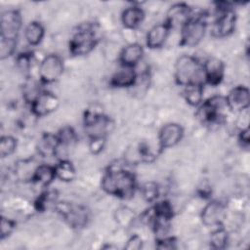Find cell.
<instances>
[{"mask_svg":"<svg viewBox=\"0 0 250 250\" xmlns=\"http://www.w3.org/2000/svg\"><path fill=\"white\" fill-rule=\"evenodd\" d=\"M102 189L120 199L133 197L137 189L136 176L121 164H110L104 171L101 180Z\"/></svg>","mask_w":250,"mask_h":250,"instance_id":"1","label":"cell"},{"mask_svg":"<svg viewBox=\"0 0 250 250\" xmlns=\"http://www.w3.org/2000/svg\"><path fill=\"white\" fill-rule=\"evenodd\" d=\"M174 78L178 85L185 87L191 83L203 82L202 63L193 56L183 55L176 61Z\"/></svg>","mask_w":250,"mask_h":250,"instance_id":"2","label":"cell"},{"mask_svg":"<svg viewBox=\"0 0 250 250\" xmlns=\"http://www.w3.org/2000/svg\"><path fill=\"white\" fill-rule=\"evenodd\" d=\"M98 42L99 36L95 25L93 23H84L72 34L68 43V49L72 56H85L96 48Z\"/></svg>","mask_w":250,"mask_h":250,"instance_id":"3","label":"cell"},{"mask_svg":"<svg viewBox=\"0 0 250 250\" xmlns=\"http://www.w3.org/2000/svg\"><path fill=\"white\" fill-rule=\"evenodd\" d=\"M229 110L226 98L215 95L203 101L196 110V117L205 125H217L225 120L226 112Z\"/></svg>","mask_w":250,"mask_h":250,"instance_id":"4","label":"cell"},{"mask_svg":"<svg viewBox=\"0 0 250 250\" xmlns=\"http://www.w3.org/2000/svg\"><path fill=\"white\" fill-rule=\"evenodd\" d=\"M217 16L211 26V34L216 38L229 36L235 29L236 14L229 2H216Z\"/></svg>","mask_w":250,"mask_h":250,"instance_id":"5","label":"cell"},{"mask_svg":"<svg viewBox=\"0 0 250 250\" xmlns=\"http://www.w3.org/2000/svg\"><path fill=\"white\" fill-rule=\"evenodd\" d=\"M207 16L204 13H195L181 27L180 45L188 48L198 45L205 36L207 30Z\"/></svg>","mask_w":250,"mask_h":250,"instance_id":"6","label":"cell"},{"mask_svg":"<svg viewBox=\"0 0 250 250\" xmlns=\"http://www.w3.org/2000/svg\"><path fill=\"white\" fill-rule=\"evenodd\" d=\"M83 124L89 138L106 137L113 128L112 120L103 112V109L96 106L85 110Z\"/></svg>","mask_w":250,"mask_h":250,"instance_id":"7","label":"cell"},{"mask_svg":"<svg viewBox=\"0 0 250 250\" xmlns=\"http://www.w3.org/2000/svg\"><path fill=\"white\" fill-rule=\"evenodd\" d=\"M54 209L72 229H83L88 225L90 220L88 209L79 204L68 201H58Z\"/></svg>","mask_w":250,"mask_h":250,"instance_id":"8","label":"cell"},{"mask_svg":"<svg viewBox=\"0 0 250 250\" xmlns=\"http://www.w3.org/2000/svg\"><path fill=\"white\" fill-rule=\"evenodd\" d=\"M64 70L62 59L57 54L45 56L38 64V78L41 84H51L60 79Z\"/></svg>","mask_w":250,"mask_h":250,"instance_id":"9","label":"cell"},{"mask_svg":"<svg viewBox=\"0 0 250 250\" xmlns=\"http://www.w3.org/2000/svg\"><path fill=\"white\" fill-rule=\"evenodd\" d=\"M22 26V17L20 11L11 9L3 12L0 18V39L18 40Z\"/></svg>","mask_w":250,"mask_h":250,"instance_id":"10","label":"cell"},{"mask_svg":"<svg viewBox=\"0 0 250 250\" xmlns=\"http://www.w3.org/2000/svg\"><path fill=\"white\" fill-rule=\"evenodd\" d=\"M29 105L33 116L44 117L57 110L60 105V100L54 93L47 90H41Z\"/></svg>","mask_w":250,"mask_h":250,"instance_id":"11","label":"cell"},{"mask_svg":"<svg viewBox=\"0 0 250 250\" xmlns=\"http://www.w3.org/2000/svg\"><path fill=\"white\" fill-rule=\"evenodd\" d=\"M227 216L226 205L219 200L209 201L201 210L200 219L204 226L215 229L223 226V222Z\"/></svg>","mask_w":250,"mask_h":250,"instance_id":"12","label":"cell"},{"mask_svg":"<svg viewBox=\"0 0 250 250\" xmlns=\"http://www.w3.org/2000/svg\"><path fill=\"white\" fill-rule=\"evenodd\" d=\"M184 136V129L178 123H167L158 132L159 151L170 148L178 145Z\"/></svg>","mask_w":250,"mask_h":250,"instance_id":"13","label":"cell"},{"mask_svg":"<svg viewBox=\"0 0 250 250\" xmlns=\"http://www.w3.org/2000/svg\"><path fill=\"white\" fill-rule=\"evenodd\" d=\"M202 73L204 82L210 86L216 87L220 85L225 75V64L222 60L210 57L202 63Z\"/></svg>","mask_w":250,"mask_h":250,"instance_id":"14","label":"cell"},{"mask_svg":"<svg viewBox=\"0 0 250 250\" xmlns=\"http://www.w3.org/2000/svg\"><path fill=\"white\" fill-rule=\"evenodd\" d=\"M227 106L229 111L243 112L246 111L250 104L249 89L243 85L233 87L225 97Z\"/></svg>","mask_w":250,"mask_h":250,"instance_id":"15","label":"cell"},{"mask_svg":"<svg viewBox=\"0 0 250 250\" xmlns=\"http://www.w3.org/2000/svg\"><path fill=\"white\" fill-rule=\"evenodd\" d=\"M194 12L187 3L173 4L166 13L165 23L171 28L182 27L192 16Z\"/></svg>","mask_w":250,"mask_h":250,"instance_id":"16","label":"cell"},{"mask_svg":"<svg viewBox=\"0 0 250 250\" xmlns=\"http://www.w3.org/2000/svg\"><path fill=\"white\" fill-rule=\"evenodd\" d=\"M170 30L171 28L165 22L153 25L146 35V47L151 50L161 48L168 39Z\"/></svg>","mask_w":250,"mask_h":250,"instance_id":"17","label":"cell"},{"mask_svg":"<svg viewBox=\"0 0 250 250\" xmlns=\"http://www.w3.org/2000/svg\"><path fill=\"white\" fill-rule=\"evenodd\" d=\"M138 80V73L134 67L121 66L119 70L114 72L110 79L109 85L114 88H132Z\"/></svg>","mask_w":250,"mask_h":250,"instance_id":"18","label":"cell"},{"mask_svg":"<svg viewBox=\"0 0 250 250\" xmlns=\"http://www.w3.org/2000/svg\"><path fill=\"white\" fill-rule=\"evenodd\" d=\"M144 53V48L141 44L130 43L121 50L119 54V62L121 66L135 68L143 59Z\"/></svg>","mask_w":250,"mask_h":250,"instance_id":"19","label":"cell"},{"mask_svg":"<svg viewBox=\"0 0 250 250\" xmlns=\"http://www.w3.org/2000/svg\"><path fill=\"white\" fill-rule=\"evenodd\" d=\"M145 20L144 10L136 5L127 7L124 9L120 16L122 25L127 29H136L139 27Z\"/></svg>","mask_w":250,"mask_h":250,"instance_id":"20","label":"cell"},{"mask_svg":"<svg viewBox=\"0 0 250 250\" xmlns=\"http://www.w3.org/2000/svg\"><path fill=\"white\" fill-rule=\"evenodd\" d=\"M55 179L56 174L54 166L48 164H38L30 180V183L39 186L40 188H47L54 182Z\"/></svg>","mask_w":250,"mask_h":250,"instance_id":"21","label":"cell"},{"mask_svg":"<svg viewBox=\"0 0 250 250\" xmlns=\"http://www.w3.org/2000/svg\"><path fill=\"white\" fill-rule=\"evenodd\" d=\"M59 146V140L57 134L44 133L36 145L37 152L42 157H51L56 154L57 148Z\"/></svg>","mask_w":250,"mask_h":250,"instance_id":"22","label":"cell"},{"mask_svg":"<svg viewBox=\"0 0 250 250\" xmlns=\"http://www.w3.org/2000/svg\"><path fill=\"white\" fill-rule=\"evenodd\" d=\"M183 88V96L188 104L197 107L203 102L204 82L191 83Z\"/></svg>","mask_w":250,"mask_h":250,"instance_id":"23","label":"cell"},{"mask_svg":"<svg viewBox=\"0 0 250 250\" xmlns=\"http://www.w3.org/2000/svg\"><path fill=\"white\" fill-rule=\"evenodd\" d=\"M45 35L43 24L37 21H32L24 28V38L30 46H37L41 43Z\"/></svg>","mask_w":250,"mask_h":250,"instance_id":"24","label":"cell"},{"mask_svg":"<svg viewBox=\"0 0 250 250\" xmlns=\"http://www.w3.org/2000/svg\"><path fill=\"white\" fill-rule=\"evenodd\" d=\"M58 201V191L56 189H45L35 199L33 208L37 212H44L50 207L55 208Z\"/></svg>","mask_w":250,"mask_h":250,"instance_id":"25","label":"cell"},{"mask_svg":"<svg viewBox=\"0 0 250 250\" xmlns=\"http://www.w3.org/2000/svg\"><path fill=\"white\" fill-rule=\"evenodd\" d=\"M56 179L64 183L72 182L76 177V169L72 162L68 159L59 160L54 166Z\"/></svg>","mask_w":250,"mask_h":250,"instance_id":"26","label":"cell"},{"mask_svg":"<svg viewBox=\"0 0 250 250\" xmlns=\"http://www.w3.org/2000/svg\"><path fill=\"white\" fill-rule=\"evenodd\" d=\"M229 235L228 230L223 227H217L213 229L210 235V246L214 249H225L229 243Z\"/></svg>","mask_w":250,"mask_h":250,"instance_id":"27","label":"cell"},{"mask_svg":"<svg viewBox=\"0 0 250 250\" xmlns=\"http://www.w3.org/2000/svg\"><path fill=\"white\" fill-rule=\"evenodd\" d=\"M114 219L118 226L126 229L131 227V225L134 223L136 215L131 208L127 206H121L118 209H116L114 213Z\"/></svg>","mask_w":250,"mask_h":250,"instance_id":"28","label":"cell"},{"mask_svg":"<svg viewBox=\"0 0 250 250\" xmlns=\"http://www.w3.org/2000/svg\"><path fill=\"white\" fill-rule=\"evenodd\" d=\"M18 146V141L15 137L6 135L0 139V156L2 158L12 155Z\"/></svg>","mask_w":250,"mask_h":250,"instance_id":"29","label":"cell"},{"mask_svg":"<svg viewBox=\"0 0 250 250\" xmlns=\"http://www.w3.org/2000/svg\"><path fill=\"white\" fill-rule=\"evenodd\" d=\"M141 193L145 201L148 203H154L160 193L159 187L154 182H146L142 186Z\"/></svg>","mask_w":250,"mask_h":250,"instance_id":"30","label":"cell"},{"mask_svg":"<svg viewBox=\"0 0 250 250\" xmlns=\"http://www.w3.org/2000/svg\"><path fill=\"white\" fill-rule=\"evenodd\" d=\"M34 62V55L32 52H22L16 57V63L20 70L28 74Z\"/></svg>","mask_w":250,"mask_h":250,"instance_id":"31","label":"cell"},{"mask_svg":"<svg viewBox=\"0 0 250 250\" xmlns=\"http://www.w3.org/2000/svg\"><path fill=\"white\" fill-rule=\"evenodd\" d=\"M16 229V222L8 217L1 216L0 222V238L3 240L10 236Z\"/></svg>","mask_w":250,"mask_h":250,"instance_id":"32","label":"cell"},{"mask_svg":"<svg viewBox=\"0 0 250 250\" xmlns=\"http://www.w3.org/2000/svg\"><path fill=\"white\" fill-rule=\"evenodd\" d=\"M17 48V40L0 39V58L7 59L14 55Z\"/></svg>","mask_w":250,"mask_h":250,"instance_id":"33","label":"cell"},{"mask_svg":"<svg viewBox=\"0 0 250 250\" xmlns=\"http://www.w3.org/2000/svg\"><path fill=\"white\" fill-rule=\"evenodd\" d=\"M106 144V137L89 138V150L93 154H99L103 151Z\"/></svg>","mask_w":250,"mask_h":250,"instance_id":"34","label":"cell"},{"mask_svg":"<svg viewBox=\"0 0 250 250\" xmlns=\"http://www.w3.org/2000/svg\"><path fill=\"white\" fill-rule=\"evenodd\" d=\"M155 247L158 249H176L177 248V240L173 236H163L160 238H156Z\"/></svg>","mask_w":250,"mask_h":250,"instance_id":"35","label":"cell"},{"mask_svg":"<svg viewBox=\"0 0 250 250\" xmlns=\"http://www.w3.org/2000/svg\"><path fill=\"white\" fill-rule=\"evenodd\" d=\"M143 247V239L138 234H134L130 236V238L127 240L126 245L124 246L125 249L129 250H139Z\"/></svg>","mask_w":250,"mask_h":250,"instance_id":"36","label":"cell"},{"mask_svg":"<svg viewBox=\"0 0 250 250\" xmlns=\"http://www.w3.org/2000/svg\"><path fill=\"white\" fill-rule=\"evenodd\" d=\"M238 141L241 146L248 147L249 146V141H250V136H249V128H243L240 129L239 134H238Z\"/></svg>","mask_w":250,"mask_h":250,"instance_id":"37","label":"cell"}]
</instances>
